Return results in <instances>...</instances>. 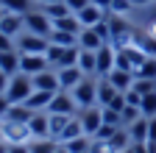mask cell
Listing matches in <instances>:
<instances>
[{
    "label": "cell",
    "mask_w": 156,
    "mask_h": 153,
    "mask_svg": "<svg viewBox=\"0 0 156 153\" xmlns=\"http://www.w3.org/2000/svg\"><path fill=\"white\" fill-rule=\"evenodd\" d=\"M34 95V81H31V75H25V72H17V75H11V81H9V89H6V98H9V103L11 106H17V103H25L28 98Z\"/></svg>",
    "instance_id": "obj_1"
},
{
    "label": "cell",
    "mask_w": 156,
    "mask_h": 153,
    "mask_svg": "<svg viewBox=\"0 0 156 153\" xmlns=\"http://www.w3.org/2000/svg\"><path fill=\"white\" fill-rule=\"evenodd\" d=\"M78 53H81V47H58V45H50L48 47V64L53 70H64V67H75L78 64Z\"/></svg>",
    "instance_id": "obj_2"
},
{
    "label": "cell",
    "mask_w": 156,
    "mask_h": 153,
    "mask_svg": "<svg viewBox=\"0 0 156 153\" xmlns=\"http://www.w3.org/2000/svg\"><path fill=\"white\" fill-rule=\"evenodd\" d=\"M73 98H75L78 109L98 106V78H95V75H87V78L73 89Z\"/></svg>",
    "instance_id": "obj_3"
},
{
    "label": "cell",
    "mask_w": 156,
    "mask_h": 153,
    "mask_svg": "<svg viewBox=\"0 0 156 153\" xmlns=\"http://www.w3.org/2000/svg\"><path fill=\"white\" fill-rule=\"evenodd\" d=\"M50 47V39L48 36H36L31 31H23L17 36V50L20 53H36V56H45Z\"/></svg>",
    "instance_id": "obj_4"
},
{
    "label": "cell",
    "mask_w": 156,
    "mask_h": 153,
    "mask_svg": "<svg viewBox=\"0 0 156 153\" xmlns=\"http://www.w3.org/2000/svg\"><path fill=\"white\" fill-rule=\"evenodd\" d=\"M23 17H25V31H31V33H36V36H50L53 20H50L42 9H31V11L23 14Z\"/></svg>",
    "instance_id": "obj_5"
},
{
    "label": "cell",
    "mask_w": 156,
    "mask_h": 153,
    "mask_svg": "<svg viewBox=\"0 0 156 153\" xmlns=\"http://www.w3.org/2000/svg\"><path fill=\"white\" fill-rule=\"evenodd\" d=\"M0 128H3V139H6L9 145H17V142H31L28 123H17V120L3 117V120H0Z\"/></svg>",
    "instance_id": "obj_6"
},
{
    "label": "cell",
    "mask_w": 156,
    "mask_h": 153,
    "mask_svg": "<svg viewBox=\"0 0 156 153\" xmlns=\"http://www.w3.org/2000/svg\"><path fill=\"white\" fill-rule=\"evenodd\" d=\"M75 117L81 120V125H84V134H87V137H95V134L101 131V125H103V106L78 109V114H75Z\"/></svg>",
    "instance_id": "obj_7"
},
{
    "label": "cell",
    "mask_w": 156,
    "mask_h": 153,
    "mask_svg": "<svg viewBox=\"0 0 156 153\" xmlns=\"http://www.w3.org/2000/svg\"><path fill=\"white\" fill-rule=\"evenodd\" d=\"M48 114H70V117H75V114H78V103H75V98H73V92L58 89V92L53 95L50 106H48Z\"/></svg>",
    "instance_id": "obj_8"
},
{
    "label": "cell",
    "mask_w": 156,
    "mask_h": 153,
    "mask_svg": "<svg viewBox=\"0 0 156 153\" xmlns=\"http://www.w3.org/2000/svg\"><path fill=\"white\" fill-rule=\"evenodd\" d=\"M28 131H31V139L50 137V114L48 111H34L31 120H28Z\"/></svg>",
    "instance_id": "obj_9"
},
{
    "label": "cell",
    "mask_w": 156,
    "mask_h": 153,
    "mask_svg": "<svg viewBox=\"0 0 156 153\" xmlns=\"http://www.w3.org/2000/svg\"><path fill=\"white\" fill-rule=\"evenodd\" d=\"M31 81H34V89H42V92H58V89H62V84H58V72L53 67L31 75Z\"/></svg>",
    "instance_id": "obj_10"
},
{
    "label": "cell",
    "mask_w": 156,
    "mask_h": 153,
    "mask_svg": "<svg viewBox=\"0 0 156 153\" xmlns=\"http://www.w3.org/2000/svg\"><path fill=\"white\" fill-rule=\"evenodd\" d=\"M48 56H36V53H20V72H25V75H36V72H42L48 70Z\"/></svg>",
    "instance_id": "obj_11"
},
{
    "label": "cell",
    "mask_w": 156,
    "mask_h": 153,
    "mask_svg": "<svg viewBox=\"0 0 156 153\" xmlns=\"http://www.w3.org/2000/svg\"><path fill=\"white\" fill-rule=\"evenodd\" d=\"M23 31H25V17H23V14H14V11H6L3 20H0V33L17 39Z\"/></svg>",
    "instance_id": "obj_12"
},
{
    "label": "cell",
    "mask_w": 156,
    "mask_h": 153,
    "mask_svg": "<svg viewBox=\"0 0 156 153\" xmlns=\"http://www.w3.org/2000/svg\"><path fill=\"white\" fill-rule=\"evenodd\" d=\"M75 17H78V23H81L84 28H95V25H101L106 17H109V11L101 9V6H95V3H89L87 9H81Z\"/></svg>",
    "instance_id": "obj_13"
},
{
    "label": "cell",
    "mask_w": 156,
    "mask_h": 153,
    "mask_svg": "<svg viewBox=\"0 0 156 153\" xmlns=\"http://www.w3.org/2000/svg\"><path fill=\"white\" fill-rule=\"evenodd\" d=\"M98 56V78H103V75H109L114 70V61H117V50L112 45H103L101 50H95Z\"/></svg>",
    "instance_id": "obj_14"
},
{
    "label": "cell",
    "mask_w": 156,
    "mask_h": 153,
    "mask_svg": "<svg viewBox=\"0 0 156 153\" xmlns=\"http://www.w3.org/2000/svg\"><path fill=\"white\" fill-rule=\"evenodd\" d=\"M103 45H109V42L95 28H84L81 33H78V47H81V50H101Z\"/></svg>",
    "instance_id": "obj_15"
},
{
    "label": "cell",
    "mask_w": 156,
    "mask_h": 153,
    "mask_svg": "<svg viewBox=\"0 0 156 153\" xmlns=\"http://www.w3.org/2000/svg\"><path fill=\"white\" fill-rule=\"evenodd\" d=\"M56 72H58V84H62V89H67V92H73L78 84L87 78L78 67H64V70H56Z\"/></svg>",
    "instance_id": "obj_16"
},
{
    "label": "cell",
    "mask_w": 156,
    "mask_h": 153,
    "mask_svg": "<svg viewBox=\"0 0 156 153\" xmlns=\"http://www.w3.org/2000/svg\"><path fill=\"white\" fill-rule=\"evenodd\" d=\"M117 95H120V92L114 89V84L106 78V75H103V78H98V106H109Z\"/></svg>",
    "instance_id": "obj_17"
},
{
    "label": "cell",
    "mask_w": 156,
    "mask_h": 153,
    "mask_svg": "<svg viewBox=\"0 0 156 153\" xmlns=\"http://www.w3.org/2000/svg\"><path fill=\"white\" fill-rule=\"evenodd\" d=\"M53 95H56V92H42V89H34V95L25 100V106H28L31 111H48V106H50V100H53Z\"/></svg>",
    "instance_id": "obj_18"
},
{
    "label": "cell",
    "mask_w": 156,
    "mask_h": 153,
    "mask_svg": "<svg viewBox=\"0 0 156 153\" xmlns=\"http://www.w3.org/2000/svg\"><path fill=\"white\" fill-rule=\"evenodd\" d=\"M75 67L81 70L84 75H95V78H98V56H95V50H81Z\"/></svg>",
    "instance_id": "obj_19"
},
{
    "label": "cell",
    "mask_w": 156,
    "mask_h": 153,
    "mask_svg": "<svg viewBox=\"0 0 156 153\" xmlns=\"http://www.w3.org/2000/svg\"><path fill=\"white\" fill-rule=\"evenodd\" d=\"M106 78L114 84V89H117V92H128V89H131V84H134V72H128V70H112Z\"/></svg>",
    "instance_id": "obj_20"
},
{
    "label": "cell",
    "mask_w": 156,
    "mask_h": 153,
    "mask_svg": "<svg viewBox=\"0 0 156 153\" xmlns=\"http://www.w3.org/2000/svg\"><path fill=\"white\" fill-rule=\"evenodd\" d=\"M0 70L6 75H17L20 72V50H6L0 53Z\"/></svg>",
    "instance_id": "obj_21"
},
{
    "label": "cell",
    "mask_w": 156,
    "mask_h": 153,
    "mask_svg": "<svg viewBox=\"0 0 156 153\" xmlns=\"http://www.w3.org/2000/svg\"><path fill=\"white\" fill-rule=\"evenodd\" d=\"M50 45H58V47H75L78 45V36L75 33H70V31H58V28H53L50 31Z\"/></svg>",
    "instance_id": "obj_22"
},
{
    "label": "cell",
    "mask_w": 156,
    "mask_h": 153,
    "mask_svg": "<svg viewBox=\"0 0 156 153\" xmlns=\"http://www.w3.org/2000/svg\"><path fill=\"white\" fill-rule=\"evenodd\" d=\"M128 134H131V142H134V145L148 142V117H140L136 123H131V125H128Z\"/></svg>",
    "instance_id": "obj_23"
},
{
    "label": "cell",
    "mask_w": 156,
    "mask_h": 153,
    "mask_svg": "<svg viewBox=\"0 0 156 153\" xmlns=\"http://www.w3.org/2000/svg\"><path fill=\"white\" fill-rule=\"evenodd\" d=\"M70 120H73L70 114H50V139H56V142L62 139V134H64Z\"/></svg>",
    "instance_id": "obj_24"
},
{
    "label": "cell",
    "mask_w": 156,
    "mask_h": 153,
    "mask_svg": "<svg viewBox=\"0 0 156 153\" xmlns=\"http://www.w3.org/2000/svg\"><path fill=\"white\" fill-rule=\"evenodd\" d=\"M53 28H58V31H70V33H75V36L84 31V25L78 23V17H75V14H67V17H62V20H56Z\"/></svg>",
    "instance_id": "obj_25"
},
{
    "label": "cell",
    "mask_w": 156,
    "mask_h": 153,
    "mask_svg": "<svg viewBox=\"0 0 156 153\" xmlns=\"http://www.w3.org/2000/svg\"><path fill=\"white\" fill-rule=\"evenodd\" d=\"M75 137H87V134H84V125H81V120H78V117H73V120L67 123V128H64V134H62V139H58V145H64V142H70V139H75Z\"/></svg>",
    "instance_id": "obj_26"
},
{
    "label": "cell",
    "mask_w": 156,
    "mask_h": 153,
    "mask_svg": "<svg viewBox=\"0 0 156 153\" xmlns=\"http://www.w3.org/2000/svg\"><path fill=\"white\" fill-rule=\"evenodd\" d=\"M36 0H0V6H3L6 11H14V14H28L34 9Z\"/></svg>",
    "instance_id": "obj_27"
},
{
    "label": "cell",
    "mask_w": 156,
    "mask_h": 153,
    "mask_svg": "<svg viewBox=\"0 0 156 153\" xmlns=\"http://www.w3.org/2000/svg\"><path fill=\"white\" fill-rule=\"evenodd\" d=\"M28 145H31V153H56L58 150V142L50 139V137H45V139H31Z\"/></svg>",
    "instance_id": "obj_28"
},
{
    "label": "cell",
    "mask_w": 156,
    "mask_h": 153,
    "mask_svg": "<svg viewBox=\"0 0 156 153\" xmlns=\"http://www.w3.org/2000/svg\"><path fill=\"white\" fill-rule=\"evenodd\" d=\"M42 11L50 17L53 23H56V20H62V17H67V14H73V11L67 9V3H64V0H62V3H45V6H42Z\"/></svg>",
    "instance_id": "obj_29"
},
{
    "label": "cell",
    "mask_w": 156,
    "mask_h": 153,
    "mask_svg": "<svg viewBox=\"0 0 156 153\" xmlns=\"http://www.w3.org/2000/svg\"><path fill=\"white\" fill-rule=\"evenodd\" d=\"M89 142H92V137H75V139L64 142L62 148H64L67 153H87V150H89Z\"/></svg>",
    "instance_id": "obj_30"
},
{
    "label": "cell",
    "mask_w": 156,
    "mask_h": 153,
    "mask_svg": "<svg viewBox=\"0 0 156 153\" xmlns=\"http://www.w3.org/2000/svg\"><path fill=\"white\" fill-rule=\"evenodd\" d=\"M140 111H142V117H156V92L151 95H142V103H140Z\"/></svg>",
    "instance_id": "obj_31"
},
{
    "label": "cell",
    "mask_w": 156,
    "mask_h": 153,
    "mask_svg": "<svg viewBox=\"0 0 156 153\" xmlns=\"http://www.w3.org/2000/svg\"><path fill=\"white\" fill-rule=\"evenodd\" d=\"M131 89L140 92V95H151V92H156V81H153V78H136V75H134Z\"/></svg>",
    "instance_id": "obj_32"
},
{
    "label": "cell",
    "mask_w": 156,
    "mask_h": 153,
    "mask_svg": "<svg viewBox=\"0 0 156 153\" xmlns=\"http://www.w3.org/2000/svg\"><path fill=\"white\" fill-rule=\"evenodd\" d=\"M140 117H142V111L136 109V106H128V103H126V109L120 111V120H123V128H128L131 123H136Z\"/></svg>",
    "instance_id": "obj_33"
},
{
    "label": "cell",
    "mask_w": 156,
    "mask_h": 153,
    "mask_svg": "<svg viewBox=\"0 0 156 153\" xmlns=\"http://www.w3.org/2000/svg\"><path fill=\"white\" fill-rule=\"evenodd\" d=\"M136 78H153L156 81V56H151V59L136 70Z\"/></svg>",
    "instance_id": "obj_34"
},
{
    "label": "cell",
    "mask_w": 156,
    "mask_h": 153,
    "mask_svg": "<svg viewBox=\"0 0 156 153\" xmlns=\"http://www.w3.org/2000/svg\"><path fill=\"white\" fill-rule=\"evenodd\" d=\"M89 153H117V150H114V145L109 139H92L89 142Z\"/></svg>",
    "instance_id": "obj_35"
},
{
    "label": "cell",
    "mask_w": 156,
    "mask_h": 153,
    "mask_svg": "<svg viewBox=\"0 0 156 153\" xmlns=\"http://www.w3.org/2000/svg\"><path fill=\"white\" fill-rule=\"evenodd\" d=\"M134 9V3L131 0H112V9H109V14H117V17H126L128 11Z\"/></svg>",
    "instance_id": "obj_36"
},
{
    "label": "cell",
    "mask_w": 156,
    "mask_h": 153,
    "mask_svg": "<svg viewBox=\"0 0 156 153\" xmlns=\"http://www.w3.org/2000/svg\"><path fill=\"white\" fill-rule=\"evenodd\" d=\"M103 125H114V128H123V120H120V111H114V109L103 106Z\"/></svg>",
    "instance_id": "obj_37"
},
{
    "label": "cell",
    "mask_w": 156,
    "mask_h": 153,
    "mask_svg": "<svg viewBox=\"0 0 156 153\" xmlns=\"http://www.w3.org/2000/svg\"><path fill=\"white\" fill-rule=\"evenodd\" d=\"M6 50H17V39H11V36H6V33H0V53H6Z\"/></svg>",
    "instance_id": "obj_38"
},
{
    "label": "cell",
    "mask_w": 156,
    "mask_h": 153,
    "mask_svg": "<svg viewBox=\"0 0 156 153\" xmlns=\"http://www.w3.org/2000/svg\"><path fill=\"white\" fill-rule=\"evenodd\" d=\"M64 3H67V9H70L73 14H78L81 9H87V6H89V0H64Z\"/></svg>",
    "instance_id": "obj_39"
},
{
    "label": "cell",
    "mask_w": 156,
    "mask_h": 153,
    "mask_svg": "<svg viewBox=\"0 0 156 153\" xmlns=\"http://www.w3.org/2000/svg\"><path fill=\"white\" fill-rule=\"evenodd\" d=\"M126 103L140 109V103H142V95H140V92H134V89H128V92H126Z\"/></svg>",
    "instance_id": "obj_40"
},
{
    "label": "cell",
    "mask_w": 156,
    "mask_h": 153,
    "mask_svg": "<svg viewBox=\"0 0 156 153\" xmlns=\"http://www.w3.org/2000/svg\"><path fill=\"white\" fill-rule=\"evenodd\" d=\"M148 145H151V148H156V117H151V120H148Z\"/></svg>",
    "instance_id": "obj_41"
},
{
    "label": "cell",
    "mask_w": 156,
    "mask_h": 153,
    "mask_svg": "<svg viewBox=\"0 0 156 153\" xmlns=\"http://www.w3.org/2000/svg\"><path fill=\"white\" fill-rule=\"evenodd\" d=\"M9 153H31V145H28V142H17V145H9Z\"/></svg>",
    "instance_id": "obj_42"
},
{
    "label": "cell",
    "mask_w": 156,
    "mask_h": 153,
    "mask_svg": "<svg viewBox=\"0 0 156 153\" xmlns=\"http://www.w3.org/2000/svg\"><path fill=\"white\" fill-rule=\"evenodd\" d=\"M9 109H11V103H9V98H6V95H0V120H3V117H6V114H9Z\"/></svg>",
    "instance_id": "obj_43"
},
{
    "label": "cell",
    "mask_w": 156,
    "mask_h": 153,
    "mask_svg": "<svg viewBox=\"0 0 156 153\" xmlns=\"http://www.w3.org/2000/svg\"><path fill=\"white\" fill-rule=\"evenodd\" d=\"M9 81H11V75H6L3 70H0V95H6V89H9Z\"/></svg>",
    "instance_id": "obj_44"
},
{
    "label": "cell",
    "mask_w": 156,
    "mask_h": 153,
    "mask_svg": "<svg viewBox=\"0 0 156 153\" xmlns=\"http://www.w3.org/2000/svg\"><path fill=\"white\" fill-rule=\"evenodd\" d=\"M89 3H95V6H101V9H112V0H89Z\"/></svg>",
    "instance_id": "obj_45"
},
{
    "label": "cell",
    "mask_w": 156,
    "mask_h": 153,
    "mask_svg": "<svg viewBox=\"0 0 156 153\" xmlns=\"http://www.w3.org/2000/svg\"><path fill=\"white\" fill-rule=\"evenodd\" d=\"M134 3V9H142V6H151V3H156V0H131Z\"/></svg>",
    "instance_id": "obj_46"
},
{
    "label": "cell",
    "mask_w": 156,
    "mask_h": 153,
    "mask_svg": "<svg viewBox=\"0 0 156 153\" xmlns=\"http://www.w3.org/2000/svg\"><path fill=\"white\" fill-rule=\"evenodd\" d=\"M0 153H9V142H0Z\"/></svg>",
    "instance_id": "obj_47"
},
{
    "label": "cell",
    "mask_w": 156,
    "mask_h": 153,
    "mask_svg": "<svg viewBox=\"0 0 156 153\" xmlns=\"http://www.w3.org/2000/svg\"><path fill=\"white\" fill-rule=\"evenodd\" d=\"M39 6H45V3H62V0H36Z\"/></svg>",
    "instance_id": "obj_48"
},
{
    "label": "cell",
    "mask_w": 156,
    "mask_h": 153,
    "mask_svg": "<svg viewBox=\"0 0 156 153\" xmlns=\"http://www.w3.org/2000/svg\"><path fill=\"white\" fill-rule=\"evenodd\" d=\"M3 14H6V9H3V6H0V20H3Z\"/></svg>",
    "instance_id": "obj_49"
},
{
    "label": "cell",
    "mask_w": 156,
    "mask_h": 153,
    "mask_svg": "<svg viewBox=\"0 0 156 153\" xmlns=\"http://www.w3.org/2000/svg\"><path fill=\"white\" fill-rule=\"evenodd\" d=\"M56 153H67V150H64V148H62V145H58V150H56Z\"/></svg>",
    "instance_id": "obj_50"
},
{
    "label": "cell",
    "mask_w": 156,
    "mask_h": 153,
    "mask_svg": "<svg viewBox=\"0 0 156 153\" xmlns=\"http://www.w3.org/2000/svg\"><path fill=\"white\" fill-rule=\"evenodd\" d=\"M0 142H6V139H3V128H0Z\"/></svg>",
    "instance_id": "obj_51"
},
{
    "label": "cell",
    "mask_w": 156,
    "mask_h": 153,
    "mask_svg": "<svg viewBox=\"0 0 156 153\" xmlns=\"http://www.w3.org/2000/svg\"><path fill=\"white\" fill-rule=\"evenodd\" d=\"M151 153H156V148H151Z\"/></svg>",
    "instance_id": "obj_52"
},
{
    "label": "cell",
    "mask_w": 156,
    "mask_h": 153,
    "mask_svg": "<svg viewBox=\"0 0 156 153\" xmlns=\"http://www.w3.org/2000/svg\"><path fill=\"white\" fill-rule=\"evenodd\" d=\"M87 153H89V150H87Z\"/></svg>",
    "instance_id": "obj_53"
}]
</instances>
